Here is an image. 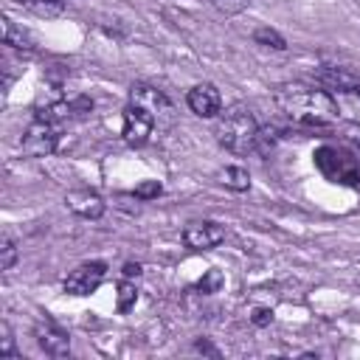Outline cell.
<instances>
[{
  "mask_svg": "<svg viewBox=\"0 0 360 360\" xmlns=\"http://www.w3.org/2000/svg\"><path fill=\"white\" fill-rule=\"evenodd\" d=\"M253 39H256L259 45H264V48H276V51H284V48H287V39H284L276 28H270V25H259V28L253 31Z\"/></svg>",
  "mask_w": 360,
  "mask_h": 360,
  "instance_id": "cell-15",
  "label": "cell"
},
{
  "mask_svg": "<svg viewBox=\"0 0 360 360\" xmlns=\"http://www.w3.org/2000/svg\"><path fill=\"white\" fill-rule=\"evenodd\" d=\"M160 191H163V186H160L158 180H143L141 186H135L132 194H135V200H143V202H146V200H155Z\"/></svg>",
  "mask_w": 360,
  "mask_h": 360,
  "instance_id": "cell-20",
  "label": "cell"
},
{
  "mask_svg": "<svg viewBox=\"0 0 360 360\" xmlns=\"http://www.w3.org/2000/svg\"><path fill=\"white\" fill-rule=\"evenodd\" d=\"M107 278V264L104 262H84L76 270L68 273L65 278V292L68 295H90L101 287V281Z\"/></svg>",
  "mask_w": 360,
  "mask_h": 360,
  "instance_id": "cell-4",
  "label": "cell"
},
{
  "mask_svg": "<svg viewBox=\"0 0 360 360\" xmlns=\"http://www.w3.org/2000/svg\"><path fill=\"white\" fill-rule=\"evenodd\" d=\"M34 338L48 357H68L70 354V335L51 318H39L34 323Z\"/></svg>",
  "mask_w": 360,
  "mask_h": 360,
  "instance_id": "cell-5",
  "label": "cell"
},
{
  "mask_svg": "<svg viewBox=\"0 0 360 360\" xmlns=\"http://www.w3.org/2000/svg\"><path fill=\"white\" fill-rule=\"evenodd\" d=\"M259 124L248 107H228L217 121V141L233 155H248L259 146Z\"/></svg>",
  "mask_w": 360,
  "mask_h": 360,
  "instance_id": "cell-2",
  "label": "cell"
},
{
  "mask_svg": "<svg viewBox=\"0 0 360 360\" xmlns=\"http://www.w3.org/2000/svg\"><path fill=\"white\" fill-rule=\"evenodd\" d=\"M318 84L326 90H338V93H349V96H360V73L352 68H338V65H323L318 70Z\"/></svg>",
  "mask_w": 360,
  "mask_h": 360,
  "instance_id": "cell-8",
  "label": "cell"
},
{
  "mask_svg": "<svg viewBox=\"0 0 360 360\" xmlns=\"http://www.w3.org/2000/svg\"><path fill=\"white\" fill-rule=\"evenodd\" d=\"M219 14H225V17H233V14H242L248 6H250V0H208Z\"/></svg>",
  "mask_w": 360,
  "mask_h": 360,
  "instance_id": "cell-19",
  "label": "cell"
},
{
  "mask_svg": "<svg viewBox=\"0 0 360 360\" xmlns=\"http://www.w3.org/2000/svg\"><path fill=\"white\" fill-rule=\"evenodd\" d=\"M349 138H352V141L360 146V127H349Z\"/></svg>",
  "mask_w": 360,
  "mask_h": 360,
  "instance_id": "cell-25",
  "label": "cell"
},
{
  "mask_svg": "<svg viewBox=\"0 0 360 360\" xmlns=\"http://www.w3.org/2000/svg\"><path fill=\"white\" fill-rule=\"evenodd\" d=\"M129 107H138V110L149 112L155 118V124L160 118H172V101L158 87H149V84H135L129 90Z\"/></svg>",
  "mask_w": 360,
  "mask_h": 360,
  "instance_id": "cell-6",
  "label": "cell"
},
{
  "mask_svg": "<svg viewBox=\"0 0 360 360\" xmlns=\"http://www.w3.org/2000/svg\"><path fill=\"white\" fill-rule=\"evenodd\" d=\"M225 284V276L219 273V270H208L200 281H197V290L200 292H205V295H211V292H219V287Z\"/></svg>",
  "mask_w": 360,
  "mask_h": 360,
  "instance_id": "cell-18",
  "label": "cell"
},
{
  "mask_svg": "<svg viewBox=\"0 0 360 360\" xmlns=\"http://www.w3.org/2000/svg\"><path fill=\"white\" fill-rule=\"evenodd\" d=\"M25 11H31V14H37V17H56V14H62L65 11V6H68V0H17Z\"/></svg>",
  "mask_w": 360,
  "mask_h": 360,
  "instance_id": "cell-14",
  "label": "cell"
},
{
  "mask_svg": "<svg viewBox=\"0 0 360 360\" xmlns=\"http://www.w3.org/2000/svg\"><path fill=\"white\" fill-rule=\"evenodd\" d=\"M225 239V228L219 222H211V219H202V222H188L183 228V242L188 250H211L217 248L219 242Z\"/></svg>",
  "mask_w": 360,
  "mask_h": 360,
  "instance_id": "cell-7",
  "label": "cell"
},
{
  "mask_svg": "<svg viewBox=\"0 0 360 360\" xmlns=\"http://www.w3.org/2000/svg\"><path fill=\"white\" fill-rule=\"evenodd\" d=\"M197 352H208V354H217V349H214L211 343H205V340H197Z\"/></svg>",
  "mask_w": 360,
  "mask_h": 360,
  "instance_id": "cell-24",
  "label": "cell"
},
{
  "mask_svg": "<svg viewBox=\"0 0 360 360\" xmlns=\"http://www.w3.org/2000/svg\"><path fill=\"white\" fill-rule=\"evenodd\" d=\"M65 205L76 214V217H84V219H98L104 214V200L98 191L93 188H70L65 194Z\"/></svg>",
  "mask_w": 360,
  "mask_h": 360,
  "instance_id": "cell-10",
  "label": "cell"
},
{
  "mask_svg": "<svg viewBox=\"0 0 360 360\" xmlns=\"http://www.w3.org/2000/svg\"><path fill=\"white\" fill-rule=\"evenodd\" d=\"M152 129H155V118L149 112H143L138 107H127L124 110V129H121V135H124V141L129 146H143L149 141Z\"/></svg>",
  "mask_w": 360,
  "mask_h": 360,
  "instance_id": "cell-9",
  "label": "cell"
},
{
  "mask_svg": "<svg viewBox=\"0 0 360 360\" xmlns=\"http://www.w3.org/2000/svg\"><path fill=\"white\" fill-rule=\"evenodd\" d=\"M56 141H59L56 124H51L45 118H34L28 124V129L22 132L20 149H22L25 158H48V155L56 152Z\"/></svg>",
  "mask_w": 360,
  "mask_h": 360,
  "instance_id": "cell-3",
  "label": "cell"
},
{
  "mask_svg": "<svg viewBox=\"0 0 360 360\" xmlns=\"http://www.w3.org/2000/svg\"><path fill=\"white\" fill-rule=\"evenodd\" d=\"M3 338H0V357H17V346H14V335L8 329V323L0 326Z\"/></svg>",
  "mask_w": 360,
  "mask_h": 360,
  "instance_id": "cell-21",
  "label": "cell"
},
{
  "mask_svg": "<svg viewBox=\"0 0 360 360\" xmlns=\"http://www.w3.org/2000/svg\"><path fill=\"white\" fill-rule=\"evenodd\" d=\"M186 104H188V110H191L194 115H200V118H214V115L219 112V107H222V98H219V90L205 82V84H197V87L188 90Z\"/></svg>",
  "mask_w": 360,
  "mask_h": 360,
  "instance_id": "cell-11",
  "label": "cell"
},
{
  "mask_svg": "<svg viewBox=\"0 0 360 360\" xmlns=\"http://www.w3.org/2000/svg\"><path fill=\"white\" fill-rule=\"evenodd\" d=\"M3 42L20 51H34V37L22 25H14L8 17H3Z\"/></svg>",
  "mask_w": 360,
  "mask_h": 360,
  "instance_id": "cell-12",
  "label": "cell"
},
{
  "mask_svg": "<svg viewBox=\"0 0 360 360\" xmlns=\"http://www.w3.org/2000/svg\"><path fill=\"white\" fill-rule=\"evenodd\" d=\"M250 321H253L256 326H264V323H270V321H273V309H264V307H262V309H256V312H253V318H250Z\"/></svg>",
  "mask_w": 360,
  "mask_h": 360,
  "instance_id": "cell-22",
  "label": "cell"
},
{
  "mask_svg": "<svg viewBox=\"0 0 360 360\" xmlns=\"http://www.w3.org/2000/svg\"><path fill=\"white\" fill-rule=\"evenodd\" d=\"M17 259H20V250H17L14 239L8 233H3L0 236V270H11L17 264Z\"/></svg>",
  "mask_w": 360,
  "mask_h": 360,
  "instance_id": "cell-16",
  "label": "cell"
},
{
  "mask_svg": "<svg viewBox=\"0 0 360 360\" xmlns=\"http://www.w3.org/2000/svg\"><path fill=\"white\" fill-rule=\"evenodd\" d=\"M219 177H222V186L231 191H248L250 188V172L245 166H225Z\"/></svg>",
  "mask_w": 360,
  "mask_h": 360,
  "instance_id": "cell-13",
  "label": "cell"
},
{
  "mask_svg": "<svg viewBox=\"0 0 360 360\" xmlns=\"http://www.w3.org/2000/svg\"><path fill=\"white\" fill-rule=\"evenodd\" d=\"M273 101L278 112L304 127H329L338 121L340 110L326 87L309 82H284L273 90Z\"/></svg>",
  "mask_w": 360,
  "mask_h": 360,
  "instance_id": "cell-1",
  "label": "cell"
},
{
  "mask_svg": "<svg viewBox=\"0 0 360 360\" xmlns=\"http://www.w3.org/2000/svg\"><path fill=\"white\" fill-rule=\"evenodd\" d=\"M132 276H135V278L141 276V264H132V262H127V264H124V278H132Z\"/></svg>",
  "mask_w": 360,
  "mask_h": 360,
  "instance_id": "cell-23",
  "label": "cell"
},
{
  "mask_svg": "<svg viewBox=\"0 0 360 360\" xmlns=\"http://www.w3.org/2000/svg\"><path fill=\"white\" fill-rule=\"evenodd\" d=\"M135 301H138V287L129 281V278H124L121 284H118V312H129L132 307H135Z\"/></svg>",
  "mask_w": 360,
  "mask_h": 360,
  "instance_id": "cell-17",
  "label": "cell"
}]
</instances>
